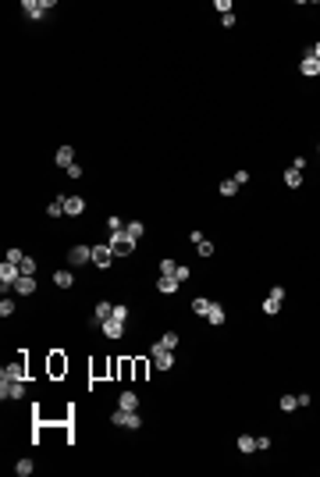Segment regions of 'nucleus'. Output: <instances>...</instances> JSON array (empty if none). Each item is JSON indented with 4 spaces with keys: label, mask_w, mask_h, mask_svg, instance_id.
<instances>
[{
    "label": "nucleus",
    "mask_w": 320,
    "mask_h": 477,
    "mask_svg": "<svg viewBox=\"0 0 320 477\" xmlns=\"http://www.w3.org/2000/svg\"><path fill=\"white\" fill-rule=\"evenodd\" d=\"M107 246H110V253H114V257H128V253L135 250V238H132L128 231H110Z\"/></svg>",
    "instance_id": "f257e3e1"
},
{
    "label": "nucleus",
    "mask_w": 320,
    "mask_h": 477,
    "mask_svg": "<svg viewBox=\"0 0 320 477\" xmlns=\"http://www.w3.org/2000/svg\"><path fill=\"white\" fill-rule=\"evenodd\" d=\"M149 352H153V364H156V371H171V367H175V349H168L164 342H156Z\"/></svg>",
    "instance_id": "f03ea898"
},
{
    "label": "nucleus",
    "mask_w": 320,
    "mask_h": 477,
    "mask_svg": "<svg viewBox=\"0 0 320 477\" xmlns=\"http://www.w3.org/2000/svg\"><path fill=\"white\" fill-rule=\"evenodd\" d=\"M18 278H22V267L11 264V260H4V267H0V285H4V296H8V289H15Z\"/></svg>",
    "instance_id": "7ed1b4c3"
},
{
    "label": "nucleus",
    "mask_w": 320,
    "mask_h": 477,
    "mask_svg": "<svg viewBox=\"0 0 320 477\" xmlns=\"http://www.w3.org/2000/svg\"><path fill=\"white\" fill-rule=\"evenodd\" d=\"M68 264H71V267L93 264V246H71V250H68Z\"/></svg>",
    "instance_id": "20e7f679"
},
{
    "label": "nucleus",
    "mask_w": 320,
    "mask_h": 477,
    "mask_svg": "<svg viewBox=\"0 0 320 477\" xmlns=\"http://www.w3.org/2000/svg\"><path fill=\"white\" fill-rule=\"evenodd\" d=\"M0 395H4V399H22V395H25V381L0 378Z\"/></svg>",
    "instance_id": "39448f33"
},
{
    "label": "nucleus",
    "mask_w": 320,
    "mask_h": 477,
    "mask_svg": "<svg viewBox=\"0 0 320 477\" xmlns=\"http://www.w3.org/2000/svg\"><path fill=\"white\" fill-rule=\"evenodd\" d=\"M22 8H25V15H29V18H43V15L54 8V0H39V4H36V0H25Z\"/></svg>",
    "instance_id": "423d86ee"
},
{
    "label": "nucleus",
    "mask_w": 320,
    "mask_h": 477,
    "mask_svg": "<svg viewBox=\"0 0 320 477\" xmlns=\"http://www.w3.org/2000/svg\"><path fill=\"white\" fill-rule=\"evenodd\" d=\"M110 260H114V253H110V246L107 243H100V246H93V264L103 271V267H110Z\"/></svg>",
    "instance_id": "0eeeda50"
},
{
    "label": "nucleus",
    "mask_w": 320,
    "mask_h": 477,
    "mask_svg": "<svg viewBox=\"0 0 320 477\" xmlns=\"http://www.w3.org/2000/svg\"><path fill=\"white\" fill-rule=\"evenodd\" d=\"M178 285H182V282H178L175 274H160V278H156V292H164V296L178 292Z\"/></svg>",
    "instance_id": "6e6552de"
},
{
    "label": "nucleus",
    "mask_w": 320,
    "mask_h": 477,
    "mask_svg": "<svg viewBox=\"0 0 320 477\" xmlns=\"http://www.w3.org/2000/svg\"><path fill=\"white\" fill-rule=\"evenodd\" d=\"M0 378H11V381H25V360H15L0 371Z\"/></svg>",
    "instance_id": "1a4fd4ad"
},
{
    "label": "nucleus",
    "mask_w": 320,
    "mask_h": 477,
    "mask_svg": "<svg viewBox=\"0 0 320 477\" xmlns=\"http://www.w3.org/2000/svg\"><path fill=\"white\" fill-rule=\"evenodd\" d=\"M82 210H86V200H82V196H68V200H64V214H68V217H78Z\"/></svg>",
    "instance_id": "9d476101"
},
{
    "label": "nucleus",
    "mask_w": 320,
    "mask_h": 477,
    "mask_svg": "<svg viewBox=\"0 0 320 477\" xmlns=\"http://www.w3.org/2000/svg\"><path fill=\"white\" fill-rule=\"evenodd\" d=\"M299 71H302L306 78H313V75H320V61L313 57V50H309V54L302 57V64H299Z\"/></svg>",
    "instance_id": "9b49d317"
},
{
    "label": "nucleus",
    "mask_w": 320,
    "mask_h": 477,
    "mask_svg": "<svg viewBox=\"0 0 320 477\" xmlns=\"http://www.w3.org/2000/svg\"><path fill=\"white\" fill-rule=\"evenodd\" d=\"M15 292H18V296H32V292H36V278H32V274H22L18 282H15Z\"/></svg>",
    "instance_id": "f8f14e48"
},
{
    "label": "nucleus",
    "mask_w": 320,
    "mask_h": 477,
    "mask_svg": "<svg viewBox=\"0 0 320 477\" xmlns=\"http://www.w3.org/2000/svg\"><path fill=\"white\" fill-rule=\"evenodd\" d=\"M54 161H57V168H71V164H75V150H71V146H61V150L54 153Z\"/></svg>",
    "instance_id": "ddd939ff"
},
{
    "label": "nucleus",
    "mask_w": 320,
    "mask_h": 477,
    "mask_svg": "<svg viewBox=\"0 0 320 477\" xmlns=\"http://www.w3.org/2000/svg\"><path fill=\"white\" fill-rule=\"evenodd\" d=\"M121 331H125V321H114V317H110V321H103V335H107V338H121Z\"/></svg>",
    "instance_id": "4468645a"
},
{
    "label": "nucleus",
    "mask_w": 320,
    "mask_h": 477,
    "mask_svg": "<svg viewBox=\"0 0 320 477\" xmlns=\"http://www.w3.org/2000/svg\"><path fill=\"white\" fill-rule=\"evenodd\" d=\"M54 285L57 289H71L75 285V274L71 271H54Z\"/></svg>",
    "instance_id": "2eb2a0df"
},
{
    "label": "nucleus",
    "mask_w": 320,
    "mask_h": 477,
    "mask_svg": "<svg viewBox=\"0 0 320 477\" xmlns=\"http://www.w3.org/2000/svg\"><path fill=\"white\" fill-rule=\"evenodd\" d=\"M207 321L217 328V324H224V306L221 303H210V310H207Z\"/></svg>",
    "instance_id": "dca6fc26"
},
{
    "label": "nucleus",
    "mask_w": 320,
    "mask_h": 477,
    "mask_svg": "<svg viewBox=\"0 0 320 477\" xmlns=\"http://www.w3.org/2000/svg\"><path fill=\"white\" fill-rule=\"evenodd\" d=\"M117 406H121V410H135V406H139V395H135V392H121Z\"/></svg>",
    "instance_id": "f3484780"
},
{
    "label": "nucleus",
    "mask_w": 320,
    "mask_h": 477,
    "mask_svg": "<svg viewBox=\"0 0 320 477\" xmlns=\"http://www.w3.org/2000/svg\"><path fill=\"white\" fill-rule=\"evenodd\" d=\"M210 303H214V299H207V296H196V299H192V313H199V317H207Z\"/></svg>",
    "instance_id": "a211bd4d"
},
{
    "label": "nucleus",
    "mask_w": 320,
    "mask_h": 477,
    "mask_svg": "<svg viewBox=\"0 0 320 477\" xmlns=\"http://www.w3.org/2000/svg\"><path fill=\"white\" fill-rule=\"evenodd\" d=\"M110 313H114V303H107V299H103V303H96V321H100V324H103V321H110Z\"/></svg>",
    "instance_id": "6ab92c4d"
},
{
    "label": "nucleus",
    "mask_w": 320,
    "mask_h": 477,
    "mask_svg": "<svg viewBox=\"0 0 320 477\" xmlns=\"http://www.w3.org/2000/svg\"><path fill=\"white\" fill-rule=\"evenodd\" d=\"M285 185H288V189H299V185H302V171L288 168V171H285Z\"/></svg>",
    "instance_id": "aec40b11"
},
{
    "label": "nucleus",
    "mask_w": 320,
    "mask_h": 477,
    "mask_svg": "<svg viewBox=\"0 0 320 477\" xmlns=\"http://www.w3.org/2000/svg\"><path fill=\"white\" fill-rule=\"evenodd\" d=\"M32 470H36V463H32V459H29V456H25V459H18V463H15V473H18V477H29V473H32Z\"/></svg>",
    "instance_id": "412c9836"
},
{
    "label": "nucleus",
    "mask_w": 320,
    "mask_h": 477,
    "mask_svg": "<svg viewBox=\"0 0 320 477\" xmlns=\"http://www.w3.org/2000/svg\"><path fill=\"white\" fill-rule=\"evenodd\" d=\"M238 452H256V438L253 434H242V438H238Z\"/></svg>",
    "instance_id": "4be33fe9"
},
{
    "label": "nucleus",
    "mask_w": 320,
    "mask_h": 477,
    "mask_svg": "<svg viewBox=\"0 0 320 477\" xmlns=\"http://www.w3.org/2000/svg\"><path fill=\"white\" fill-rule=\"evenodd\" d=\"M125 231H128L132 238H142V235H146V228H142V221H128V224H125Z\"/></svg>",
    "instance_id": "5701e85b"
},
{
    "label": "nucleus",
    "mask_w": 320,
    "mask_h": 477,
    "mask_svg": "<svg viewBox=\"0 0 320 477\" xmlns=\"http://www.w3.org/2000/svg\"><path fill=\"white\" fill-rule=\"evenodd\" d=\"M281 410H285V413L299 410V395H281Z\"/></svg>",
    "instance_id": "b1692460"
},
{
    "label": "nucleus",
    "mask_w": 320,
    "mask_h": 477,
    "mask_svg": "<svg viewBox=\"0 0 320 477\" xmlns=\"http://www.w3.org/2000/svg\"><path fill=\"white\" fill-rule=\"evenodd\" d=\"M277 310H281V299H274V296H267V299H263V313H270V317H274Z\"/></svg>",
    "instance_id": "393cba45"
},
{
    "label": "nucleus",
    "mask_w": 320,
    "mask_h": 477,
    "mask_svg": "<svg viewBox=\"0 0 320 477\" xmlns=\"http://www.w3.org/2000/svg\"><path fill=\"white\" fill-rule=\"evenodd\" d=\"M47 214H50V217H61V214H64V196H57V200L47 207Z\"/></svg>",
    "instance_id": "a878e982"
},
{
    "label": "nucleus",
    "mask_w": 320,
    "mask_h": 477,
    "mask_svg": "<svg viewBox=\"0 0 320 477\" xmlns=\"http://www.w3.org/2000/svg\"><path fill=\"white\" fill-rule=\"evenodd\" d=\"M196 253H199V257H214V243H207V238H199V243H196Z\"/></svg>",
    "instance_id": "bb28decb"
},
{
    "label": "nucleus",
    "mask_w": 320,
    "mask_h": 477,
    "mask_svg": "<svg viewBox=\"0 0 320 477\" xmlns=\"http://www.w3.org/2000/svg\"><path fill=\"white\" fill-rule=\"evenodd\" d=\"M110 317H114V321H128V306H125V303H114V313H110Z\"/></svg>",
    "instance_id": "cd10ccee"
},
{
    "label": "nucleus",
    "mask_w": 320,
    "mask_h": 477,
    "mask_svg": "<svg viewBox=\"0 0 320 477\" xmlns=\"http://www.w3.org/2000/svg\"><path fill=\"white\" fill-rule=\"evenodd\" d=\"M235 192H238V182H235V178L221 182V196H235Z\"/></svg>",
    "instance_id": "c85d7f7f"
},
{
    "label": "nucleus",
    "mask_w": 320,
    "mask_h": 477,
    "mask_svg": "<svg viewBox=\"0 0 320 477\" xmlns=\"http://www.w3.org/2000/svg\"><path fill=\"white\" fill-rule=\"evenodd\" d=\"M160 342H164L168 349H178V331H168L164 338H160Z\"/></svg>",
    "instance_id": "c756f323"
},
{
    "label": "nucleus",
    "mask_w": 320,
    "mask_h": 477,
    "mask_svg": "<svg viewBox=\"0 0 320 477\" xmlns=\"http://www.w3.org/2000/svg\"><path fill=\"white\" fill-rule=\"evenodd\" d=\"M8 260H11V264H22V260H25V253H22L18 246H11V250H8Z\"/></svg>",
    "instance_id": "7c9ffc66"
},
{
    "label": "nucleus",
    "mask_w": 320,
    "mask_h": 477,
    "mask_svg": "<svg viewBox=\"0 0 320 477\" xmlns=\"http://www.w3.org/2000/svg\"><path fill=\"white\" fill-rule=\"evenodd\" d=\"M18 267H22V274H36V260H32V257H25Z\"/></svg>",
    "instance_id": "2f4dec72"
},
{
    "label": "nucleus",
    "mask_w": 320,
    "mask_h": 477,
    "mask_svg": "<svg viewBox=\"0 0 320 477\" xmlns=\"http://www.w3.org/2000/svg\"><path fill=\"white\" fill-rule=\"evenodd\" d=\"M107 228H110V231H125V224H121V217H114V214L107 217Z\"/></svg>",
    "instance_id": "473e14b6"
},
{
    "label": "nucleus",
    "mask_w": 320,
    "mask_h": 477,
    "mask_svg": "<svg viewBox=\"0 0 320 477\" xmlns=\"http://www.w3.org/2000/svg\"><path fill=\"white\" fill-rule=\"evenodd\" d=\"M175 271H178L175 260H160V274H175Z\"/></svg>",
    "instance_id": "72a5a7b5"
},
{
    "label": "nucleus",
    "mask_w": 320,
    "mask_h": 477,
    "mask_svg": "<svg viewBox=\"0 0 320 477\" xmlns=\"http://www.w3.org/2000/svg\"><path fill=\"white\" fill-rule=\"evenodd\" d=\"M15 313V299H4V303H0V317H11Z\"/></svg>",
    "instance_id": "f704fd0d"
},
{
    "label": "nucleus",
    "mask_w": 320,
    "mask_h": 477,
    "mask_svg": "<svg viewBox=\"0 0 320 477\" xmlns=\"http://www.w3.org/2000/svg\"><path fill=\"white\" fill-rule=\"evenodd\" d=\"M50 367H54V374H61V371H64V367H68V364H64V360H61V356H54V364H50Z\"/></svg>",
    "instance_id": "c9c22d12"
},
{
    "label": "nucleus",
    "mask_w": 320,
    "mask_h": 477,
    "mask_svg": "<svg viewBox=\"0 0 320 477\" xmlns=\"http://www.w3.org/2000/svg\"><path fill=\"white\" fill-rule=\"evenodd\" d=\"M313 57H316V61H320V43H316V47H313Z\"/></svg>",
    "instance_id": "e433bc0d"
}]
</instances>
